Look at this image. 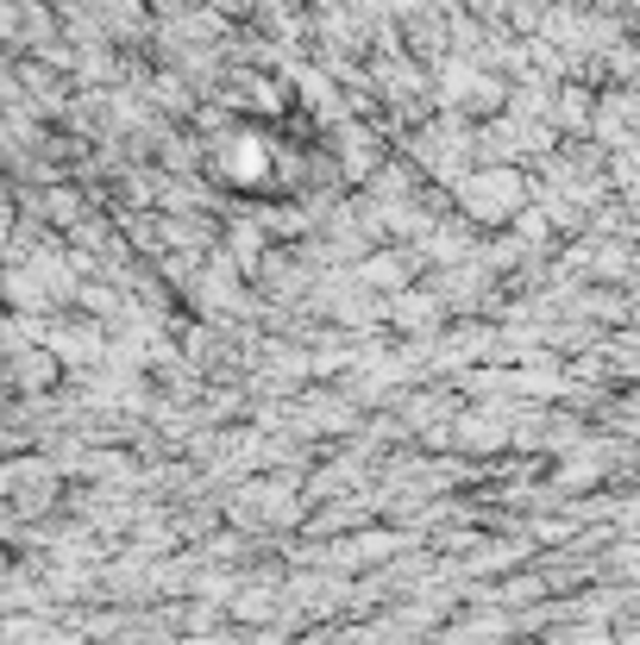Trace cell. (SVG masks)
<instances>
[{"instance_id":"cell-1","label":"cell","mask_w":640,"mask_h":645,"mask_svg":"<svg viewBox=\"0 0 640 645\" xmlns=\"http://www.w3.org/2000/svg\"><path fill=\"white\" fill-rule=\"evenodd\" d=\"M565 645H615V640H609V626L603 621H590V626H571V640Z\"/></svg>"}]
</instances>
